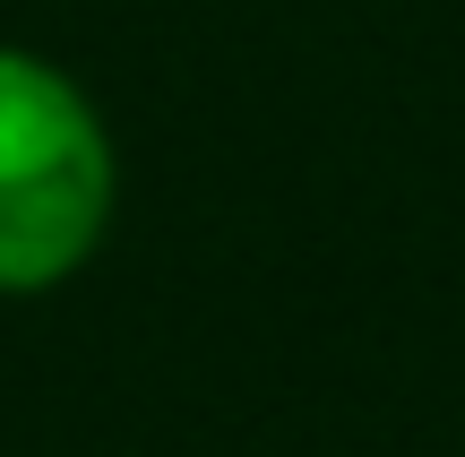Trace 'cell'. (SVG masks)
<instances>
[{"mask_svg":"<svg viewBox=\"0 0 465 457\" xmlns=\"http://www.w3.org/2000/svg\"><path fill=\"white\" fill-rule=\"evenodd\" d=\"M113 147L78 86L35 52H0V293H44L104 242Z\"/></svg>","mask_w":465,"mask_h":457,"instance_id":"cell-1","label":"cell"}]
</instances>
